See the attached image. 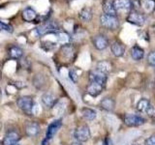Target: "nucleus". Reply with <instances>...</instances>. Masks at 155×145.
<instances>
[{
	"label": "nucleus",
	"instance_id": "6",
	"mask_svg": "<svg viewBox=\"0 0 155 145\" xmlns=\"http://www.w3.org/2000/svg\"><path fill=\"white\" fill-rule=\"evenodd\" d=\"M61 125H62V120L61 119H57V120L53 121V122L50 126H48V130H47V134H46V138L43 140L42 145H47L48 140L51 139L53 137H54V134L57 133V130H59V128L61 127Z\"/></svg>",
	"mask_w": 155,
	"mask_h": 145
},
{
	"label": "nucleus",
	"instance_id": "2",
	"mask_svg": "<svg viewBox=\"0 0 155 145\" xmlns=\"http://www.w3.org/2000/svg\"><path fill=\"white\" fill-rule=\"evenodd\" d=\"M101 25L109 30H116L119 27V21L116 16H109V14H103L100 17Z\"/></svg>",
	"mask_w": 155,
	"mask_h": 145
},
{
	"label": "nucleus",
	"instance_id": "23",
	"mask_svg": "<svg viewBox=\"0 0 155 145\" xmlns=\"http://www.w3.org/2000/svg\"><path fill=\"white\" fill-rule=\"evenodd\" d=\"M140 5L147 13H153L155 11V0H140Z\"/></svg>",
	"mask_w": 155,
	"mask_h": 145
},
{
	"label": "nucleus",
	"instance_id": "14",
	"mask_svg": "<svg viewBox=\"0 0 155 145\" xmlns=\"http://www.w3.org/2000/svg\"><path fill=\"white\" fill-rule=\"evenodd\" d=\"M104 87H105L104 85L96 83V82H90V83L87 85L86 92H87V94H89L92 97H97L102 93Z\"/></svg>",
	"mask_w": 155,
	"mask_h": 145
},
{
	"label": "nucleus",
	"instance_id": "34",
	"mask_svg": "<svg viewBox=\"0 0 155 145\" xmlns=\"http://www.w3.org/2000/svg\"><path fill=\"white\" fill-rule=\"evenodd\" d=\"M135 145H138V144H135Z\"/></svg>",
	"mask_w": 155,
	"mask_h": 145
},
{
	"label": "nucleus",
	"instance_id": "20",
	"mask_svg": "<svg viewBox=\"0 0 155 145\" xmlns=\"http://www.w3.org/2000/svg\"><path fill=\"white\" fill-rule=\"evenodd\" d=\"M100 106L107 111H113L115 106V102L111 98H104L100 102Z\"/></svg>",
	"mask_w": 155,
	"mask_h": 145
},
{
	"label": "nucleus",
	"instance_id": "9",
	"mask_svg": "<svg viewBox=\"0 0 155 145\" xmlns=\"http://www.w3.org/2000/svg\"><path fill=\"white\" fill-rule=\"evenodd\" d=\"M21 139V135L16 130H9L4 135L2 145H14L18 142V140Z\"/></svg>",
	"mask_w": 155,
	"mask_h": 145
},
{
	"label": "nucleus",
	"instance_id": "33",
	"mask_svg": "<svg viewBox=\"0 0 155 145\" xmlns=\"http://www.w3.org/2000/svg\"><path fill=\"white\" fill-rule=\"evenodd\" d=\"M14 145H19V144H18V143H17V144H14Z\"/></svg>",
	"mask_w": 155,
	"mask_h": 145
},
{
	"label": "nucleus",
	"instance_id": "7",
	"mask_svg": "<svg viewBox=\"0 0 155 145\" xmlns=\"http://www.w3.org/2000/svg\"><path fill=\"white\" fill-rule=\"evenodd\" d=\"M113 3L116 13L117 12L129 13L133 9V3L131 0H114Z\"/></svg>",
	"mask_w": 155,
	"mask_h": 145
},
{
	"label": "nucleus",
	"instance_id": "12",
	"mask_svg": "<svg viewBox=\"0 0 155 145\" xmlns=\"http://www.w3.org/2000/svg\"><path fill=\"white\" fill-rule=\"evenodd\" d=\"M24 130H25V134L27 137H37V135L40 134L41 128H40V126H39V124L36 122H29L25 125Z\"/></svg>",
	"mask_w": 155,
	"mask_h": 145
},
{
	"label": "nucleus",
	"instance_id": "29",
	"mask_svg": "<svg viewBox=\"0 0 155 145\" xmlns=\"http://www.w3.org/2000/svg\"><path fill=\"white\" fill-rule=\"evenodd\" d=\"M69 76L70 79L73 82H78V80H79V76H78V72L76 69H72L70 72H69Z\"/></svg>",
	"mask_w": 155,
	"mask_h": 145
},
{
	"label": "nucleus",
	"instance_id": "5",
	"mask_svg": "<svg viewBox=\"0 0 155 145\" xmlns=\"http://www.w3.org/2000/svg\"><path fill=\"white\" fill-rule=\"evenodd\" d=\"M123 121L128 127H139L145 123V119L137 114H125Z\"/></svg>",
	"mask_w": 155,
	"mask_h": 145
},
{
	"label": "nucleus",
	"instance_id": "31",
	"mask_svg": "<svg viewBox=\"0 0 155 145\" xmlns=\"http://www.w3.org/2000/svg\"><path fill=\"white\" fill-rule=\"evenodd\" d=\"M144 144L145 145H155V135H151V137H149L144 141Z\"/></svg>",
	"mask_w": 155,
	"mask_h": 145
},
{
	"label": "nucleus",
	"instance_id": "17",
	"mask_svg": "<svg viewBox=\"0 0 155 145\" xmlns=\"http://www.w3.org/2000/svg\"><path fill=\"white\" fill-rule=\"evenodd\" d=\"M102 9H103L104 14H106L116 16V11L114 10V3L111 0H103V2H102Z\"/></svg>",
	"mask_w": 155,
	"mask_h": 145
},
{
	"label": "nucleus",
	"instance_id": "13",
	"mask_svg": "<svg viewBox=\"0 0 155 145\" xmlns=\"http://www.w3.org/2000/svg\"><path fill=\"white\" fill-rule=\"evenodd\" d=\"M41 101H42V104L45 105L47 108H51L56 103V97L52 93L46 92V93H44L42 95Z\"/></svg>",
	"mask_w": 155,
	"mask_h": 145
},
{
	"label": "nucleus",
	"instance_id": "10",
	"mask_svg": "<svg viewBox=\"0 0 155 145\" xmlns=\"http://www.w3.org/2000/svg\"><path fill=\"white\" fill-rule=\"evenodd\" d=\"M92 43H93V46L95 47L96 50H104L105 48L108 47L109 46V40L106 36L99 34V35H96L92 39Z\"/></svg>",
	"mask_w": 155,
	"mask_h": 145
},
{
	"label": "nucleus",
	"instance_id": "22",
	"mask_svg": "<svg viewBox=\"0 0 155 145\" xmlns=\"http://www.w3.org/2000/svg\"><path fill=\"white\" fill-rule=\"evenodd\" d=\"M96 70L101 72H103V74H105V75H108L111 71V65L109 61H105V60L100 61V62L97 63Z\"/></svg>",
	"mask_w": 155,
	"mask_h": 145
},
{
	"label": "nucleus",
	"instance_id": "24",
	"mask_svg": "<svg viewBox=\"0 0 155 145\" xmlns=\"http://www.w3.org/2000/svg\"><path fill=\"white\" fill-rule=\"evenodd\" d=\"M81 115L85 120H88V121H92L96 118V111L92 108H81Z\"/></svg>",
	"mask_w": 155,
	"mask_h": 145
},
{
	"label": "nucleus",
	"instance_id": "1",
	"mask_svg": "<svg viewBox=\"0 0 155 145\" xmlns=\"http://www.w3.org/2000/svg\"><path fill=\"white\" fill-rule=\"evenodd\" d=\"M58 30H59V25L55 21H46L36 27V32L40 36H45L47 34L55 33Z\"/></svg>",
	"mask_w": 155,
	"mask_h": 145
},
{
	"label": "nucleus",
	"instance_id": "26",
	"mask_svg": "<svg viewBox=\"0 0 155 145\" xmlns=\"http://www.w3.org/2000/svg\"><path fill=\"white\" fill-rule=\"evenodd\" d=\"M56 37H57L58 43L63 44V45H66V44L69 42V40H70L69 35H68V34L65 33V32H59L56 35Z\"/></svg>",
	"mask_w": 155,
	"mask_h": 145
},
{
	"label": "nucleus",
	"instance_id": "30",
	"mask_svg": "<svg viewBox=\"0 0 155 145\" xmlns=\"http://www.w3.org/2000/svg\"><path fill=\"white\" fill-rule=\"evenodd\" d=\"M148 117H151V118H154L155 117V106H153L152 105L149 106V108L147 110V112H145Z\"/></svg>",
	"mask_w": 155,
	"mask_h": 145
},
{
	"label": "nucleus",
	"instance_id": "16",
	"mask_svg": "<svg viewBox=\"0 0 155 145\" xmlns=\"http://www.w3.org/2000/svg\"><path fill=\"white\" fill-rule=\"evenodd\" d=\"M110 50L115 57H121L125 52V47L121 43L115 41L110 45Z\"/></svg>",
	"mask_w": 155,
	"mask_h": 145
},
{
	"label": "nucleus",
	"instance_id": "19",
	"mask_svg": "<svg viewBox=\"0 0 155 145\" xmlns=\"http://www.w3.org/2000/svg\"><path fill=\"white\" fill-rule=\"evenodd\" d=\"M131 57L133 58L135 61H140L142 60L144 56V51L142 47H140L139 46H134L131 48Z\"/></svg>",
	"mask_w": 155,
	"mask_h": 145
},
{
	"label": "nucleus",
	"instance_id": "15",
	"mask_svg": "<svg viewBox=\"0 0 155 145\" xmlns=\"http://www.w3.org/2000/svg\"><path fill=\"white\" fill-rule=\"evenodd\" d=\"M21 17L24 21L26 22H34L37 19V13L30 7L25 8L21 13Z\"/></svg>",
	"mask_w": 155,
	"mask_h": 145
},
{
	"label": "nucleus",
	"instance_id": "18",
	"mask_svg": "<svg viewBox=\"0 0 155 145\" xmlns=\"http://www.w3.org/2000/svg\"><path fill=\"white\" fill-rule=\"evenodd\" d=\"M79 17L81 21L84 22H88L92 19V17H93V13H92V10L88 7H84L82 8L80 13H79Z\"/></svg>",
	"mask_w": 155,
	"mask_h": 145
},
{
	"label": "nucleus",
	"instance_id": "32",
	"mask_svg": "<svg viewBox=\"0 0 155 145\" xmlns=\"http://www.w3.org/2000/svg\"><path fill=\"white\" fill-rule=\"evenodd\" d=\"M72 145H81V144L80 142H76V143H73Z\"/></svg>",
	"mask_w": 155,
	"mask_h": 145
},
{
	"label": "nucleus",
	"instance_id": "8",
	"mask_svg": "<svg viewBox=\"0 0 155 145\" xmlns=\"http://www.w3.org/2000/svg\"><path fill=\"white\" fill-rule=\"evenodd\" d=\"M126 19H127V21L129 23H132L137 26H143L145 22V18L143 17V14L138 13L137 11L129 12V14Z\"/></svg>",
	"mask_w": 155,
	"mask_h": 145
},
{
	"label": "nucleus",
	"instance_id": "27",
	"mask_svg": "<svg viewBox=\"0 0 155 145\" xmlns=\"http://www.w3.org/2000/svg\"><path fill=\"white\" fill-rule=\"evenodd\" d=\"M147 63L149 66L155 68V50H151L147 55Z\"/></svg>",
	"mask_w": 155,
	"mask_h": 145
},
{
	"label": "nucleus",
	"instance_id": "35",
	"mask_svg": "<svg viewBox=\"0 0 155 145\" xmlns=\"http://www.w3.org/2000/svg\"><path fill=\"white\" fill-rule=\"evenodd\" d=\"M0 145H1V143H0Z\"/></svg>",
	"mask_w": 155,
	"mask_h": 145
},
{
	"label": "nucleus",
	"instance_id": "4",
	"mask_svg": "<svg viewBox=\"0 0 155 145\" xmlns=\"http://www.w3.org/2000/svg\"><path fill=\"white\" fill-rule=\"evenodd\" d=\"M74 137L79 142H86L90 138V130L87 125H81L76 128Z\"/></svg>",
	"mask_w": 155,
	"mask_h": 145
},
{
	"label": "nucleus",
	"instance_id": "25",
	"mask_svg": "<svg viewBox=\"0 0 155 145\" xmlns=\"http://www.w3.org/2000/svg\"><path fill=\"white\" fill-rule=\"evenodd\" d=\"M151 105L150 102L147 99H140L137 103V110L140 113H145L147 110L149 108V106Z\"/></svg>",
	"mask_w": 155,
	"mask_h": 145
},
{
	"label": "nucleus",
	"instance_id": "21",
	"mask_svg": "<svg viewBox=\"0 0 155 145\" xmlns=\"http://www.w3.org/2000/svg\"><path fill=\"white\" fill-rule=\"evenodd\" d=\"M8 53L12 59H21L23 54V50L22 48H21L18 46H12L9 48Z\"/></svg>",
	"mask_w": 155,
	"mask_h": 145
},
{
	"label": "nucleus",
	"instance_id": "3",
	"mask_svg": "<svg viewBox=\"0 0 155 145\" xmlns=\"http://www.w3.org/2000/svg\"><path fill=\"white\" fill-rule=\"evenodd\" d=\"M17 105L19 109H21L24 113L31 114L33 109L34 102L30 96H21L17 100Z\"/></svg>",
	"mask_w": 155,
	"mask_h": 145
},
{
	"label": "nucleus",
	"instance_id": "28",
	"mask_svg": "<svg viewBox=\"0 0 155 145\" xmlns=\"http://www.w3.org/2000/svg\"><path fill=\"white\" fill-rule=\"evenodd\" d=\"M0 31H6V32L11 33V32H13V27L10 25V24L0 21Z\"/></svg>",
	"mask_w": 155,
	"mask_h": 145
},
{
	"label": "nucleus",
	"instance_id": "11",
	"mask_svg": "<svg viewBox=\"0 0 155 145\" xmlns=\"http://www.w3.org/2000/svg\"><path fill=\"white\" fill-rule=\"evenodd\" d=\"M88 79H89L90 82H96V83H99V84H102L105 86L108 77H107V75L103 74V72H101L97 70H94L89 72Z\"/></svg>",
	"mask_w": 155,
	"mask_h": 145
}]
</instances>
